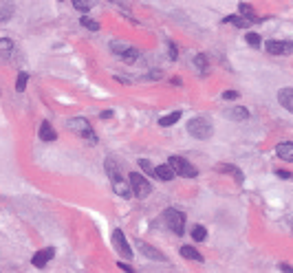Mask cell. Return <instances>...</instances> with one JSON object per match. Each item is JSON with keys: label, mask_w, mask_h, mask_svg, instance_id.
I'll return each mask as SVG.
<instances>
[{"label": "cell", "mask_w": 293, "mask_h": 273, "mask_svg": "<svg viewBox=\"0 0 293 273\" xmlns=\"http://www.w3.org/2000/svg\"><path fill=\"white\" fill-rule=\"evenodd\" d=\"M67 128L71 132H75L82 139H86L89 143H97V135H95V130L91 128V123L84 119V117H73V119L67 121Z\"/></svg>", "instance_id": "1"}, {"label": "cell", "mask_w": 293, "mask_h": 273, "mask_svg": "<svg viewBox=\"0 0 293 273\" xmlns=\"http://www.w3.org/2000/svg\"><path fill=\"white\" fill-rule=\"evenodd\" d=\"M106 172H108V176H111V183H113V190L119 194L121 198H130L133 194H130V187L123 183V179H121V174H119V170H117V165H115V161L113 159H108L106 161Z\"/></svg>", "instance_id": "2"}, {"label": "cell", "mask_w": 293, "mask_h": 273, "mask_svg": "<svg viewBox=\"0 0 293 273\" xmlns=\"http://www.w3.org/2000/svg\"><path fill=\"white\" fill-rule=\"evenodd\" d=\"M168 165L172 167L174 176H183V179H194V176H199V170L183 157H170Z\"/></svg>", "instance_id": "3"}, {"label": "cell", "mask_w": 293, "mask_h": 273, "mask_svg": "<svg viewBox=\"0 0 293 273\" xmlns=\"http://www.w3.org/2000/svg\"><path fill=\"white\" fill-rule=\"evenodd\" d=\"M128 183H130V194L133 196H137V198H148L150 196L152 185L145 181L143 174H139V172L128 174Z\"/></svg>", "instance_id": "4"}, {"label": "cell", "mask_w": 293, "mask_h": 273, "mask_svg": "<svg viewBox=\"0 0 293 273\" xmlns=\"http://www.w3.org/2000/svg\"><path fill=\"white\" fill-rule=\"evenodd\" d=\"M187 132L192 135L194 139H210L214 135V128H212V123L207 119H203V117H194V119H190L187 123Z\"/></svg>", "instance_id": "5"}, {"label": "cell", "mask_w": 293, "mask_h": 273, "mask_svg": "<svg viewBox=\"0 0 293 273\" xmlns=\"http://www.w3.org/2000/svg\"><path fill=\"white\" fill-rule=\"evenodd\" d=\"M163 220H165V225L170 227V229L177 234V236H181L183 232H185V216H183V212L174 209V207H168L163 212Z\"/></svg>", "instance_id": "6"}, {"label": "cell", "mask_w": 293, "mask_h": 273, "mask_svg": "<svg viewBox=\"0 0 293 273\" xmlns=\"http://www.w3.org/2000/svg\"><path fill=\"white\" fill-rule=\"evenodd\" d=\"M265 49L271 55H291L293 53V42H289V40H269L265 44Z\"/></svg>", "instance_id": "7"}, {"label": "cell", "mask_w": 293, "mask_h": 273, "mask_svg": "<svg viewBox=\"0 0 293 273\" xmlns=\"http://www.w3.org/2000/svg\"><path fill=\"white\" fill-rule=\"evenodd\" d=\"M113 245H115L117 251L121 254V258H126V260H130V258H133V249H130L126 236H123L121 229H115V232H113Z\"/></svg>", "instance_id": "8"}, {"label": "cell", "mask_w": 293, "mask_h": 273, "mask_svg": "<svg viewBox=\"0 0 293 273\" xmlns=\"http://www.w3.org/2000/svg\"><path fill=\"white\" fill-rule=\"evenodd\" d=\"M55 256V249L53 247H47V249H42V251H38V254H33V258H31V262H33V267H38V269H45L47 264H49V260Z\"/></svg>", "instance_id": "9"}, {"label": "cell", "mask_w": 293, "mask_h": 273, "mask_svg": "<svg viewBox=\"0 0 293 273\" xmlns=\"http://www.w3.org/2000/svg\"><path fill=\"white\" fill-rule=\"evenodd\" d=\"M137 247H139V251H141L143 256H148L150 260H159V262H165V260H168V258H165L163 254H161L159 249L150 247L148 242H143V240H139V238H137Z\"/></svg>", "instance_id": "10"}, {"label": "cell", "mask_w": 293, "mask_h": 273, "mask_svg": "<svg viewBox=\"0 0 293 273\" xmlns=\"http://www.w3.org/2000/svg\"><path fill=\"white\" fill-rule=\"evenodd\" d=\"M216 170H218V172H223V174L234 176V181H236V183H245V176H243V172H240L236 165H232V163H218Z\"/></svg>", "instance_id": "11"}, {"label": "cell", "mask_w": 293, "mask_h": 273, "mask_svg": "<svg viewBox=\"0 0 293 273\" xmlns=\"http://www.w3.org/2000/svg\"><path fill=\"white\" fill-rule=\"evenodd\" d=\"M278 101H280V106L284 110H289V113H293V88H282L280 93H278Z\"/></svg>", "instance_id": "12"}, {"label": "cell", "mask_w": 293, "mask_h": 273, "mask_svg": "<svg viewBox=\"0 0 293 273\" xmlns=\"http://www.w3.org/2000/svg\"><path fill=\"white\" fill-rule=\"evenodd\" d=\"M225 115H227V119H232V121H245L249 117V110L245 106H232L229 110H225Z\"/></svg>", "instance_id": "13"}, {"label": "cell", "mask_w": 293, "mask_h": 273, "mask_svg": "<svg viewBox=\"0 0 293 273\" xmlns=\"http://www.w3.org/2000/svg\"><path fill=\"white\" fill-rule=\"evenodd\" d=\"M38 135H40V139H42L45 143H51V141H55V139H57V132H55V128L51 126L49 121H42Z\"/></svg>", "instance_id": "14"}, {"label": "cell", "mask_w": 293, "mask_h": 273, "mask_svg": "<svg viewBox=\"0 0 293 273\" xmlns=\"http://www.w3.org/2000/svg\"><path fill=\"white\" fill-rule=\"evenodd\" d=\"M276 154L280 157L282 161H289V163H293V143L291 141H284L276 148Z\"/></svg>", "instance_id": "15"}, {"label": "cell", "mask_w": 293, "mask_h": 273, "mask_svg": "<svg viewBox=\"0 0 293 273\" xmlns=\"http://www.w3.org/2000/svg\"><path fill=\"white\" fill-rule=\"evenodd\" d=\"M13 11H16V5L9 3V0H0V22L9 20L13 16Z\"/></svg>", "instance_id": "16"}, {"label": "cell", "mask_w": 293, "mask_h": 273, "mask_svg": "<svg viewBox=\"0 0 293 273\" xmlns=\"http://www.w3.org/2000/svg\"><path fill=\"white\" fill-rule=\"evenodd\" d=\"M155 179H159V181H172L174 179V172H172V167L170 165H157L155 167Z\"/></svg>", "instance_id": "17"}, {"label": "cell", "mask_w": 293, "mask_h": 273, "mask_svg": "<svg viewBox=\"0 0 293 273\" xmlns=\"http://www.w3.org/2000/svg\"><path fill=\"white\" fill-rule=\"evenodd\" d=\"M181 119V110H174V113H170V115H163L159 119V126L161 128H170V126H174Z\"/></svg>", "instance_id": "18"}, {"label": "cell", "mask_w": 293, "mask_h": 273, "mask_svg": "<svg viewBox=\"0 0 293 273\" xmlns=\"http://www.w3.org/2000/svg\"><path fill=\"white\" fill-rule=\"evenodd\" d=\"M181 256L187 258V260H196V262H203V256L196 251L194 247H181Z\"/></svg>", "instance_id": "19"}, {"label": "cell", "mask_w": 293, "mask_h": 273, "mask_svg": "<svg viewBox=\"0 0 293 273\" xmlns=\"http://www.w3.org/2000/svg\"><path fill=\"white\" fill-rule=\"evenodd\" d=\"M223 22H232V25L238 27V29H247L249 27V22L245 18H240V16H227V18H223Z\"/></svg>", "instance_id": "20"}, {"label": "cell", "mask_w": 293, "mask_h": 273, "mask_svg": "<svg viewBox=\"0 0 293 273\" xmlns=\"http://www.w3.org/2000/svg\"><path fill=\"white\" fill-rule=\"evenodd\" d=\"M205 236H207V232H205L203 225H192V238H194L196 242H203Z\"/></svg>", "instance_id": "21"}, {"label": "cell", "mask_w": 293, "mask_h": 273, "mask_svg": "<svg viewBox=\"0 0 293 273\" xmlns=\"http://www.w3.org/2000/svg\"><path fill=\"white\" fill-rule=\"evenodd\" d=\"M137 57H139V51H137L135 47H128V51L121 55V60H123V62H128V64H133V62L137 60Z\"/></svg>", "instance_id": "22"}, {"label": "cell", "mask_w": 293, "mask_h": 273, "mask_svg": "<svg viewBox=\"0 0 293 273\" xmlns=\"http://www.w3.org/2000/svg\"><path fill=\"white\" fill-rule=\"evenodd\" d=\"M9 53H13V42L11 40H0V55L7 57Z\"/></svg>", "instance_id": "23"}, {"label": "cell", "mask_w": 293, "mask_h": 273, "mask_svg": "<svg viewBox=\"0 0 293 273\" xmlns=\"http://www.w3.org/2000/svg\"><path fill=\"white\" fill-rule=\"evenodd\" d=\"M27 82H29V75H27V73H18V79H16V91H18V93H23L25 88H27Z\"/></svg>", "instance_id": "24"}, {"label": "cell", "mask_w": 293, "mask_h": 273, "mask_svg": "<svg viewBox=\"0 0 293 273\" xmlns=\"http://www.w3.org/2000/svg\"><path fill=\"white\" fill-rule=\"evenodd\" d=\"M79 22H82V27H86L89 31H99V22H95V20H91V18H86V16H84Z\"/></svg>", "instance_id": "25"}, {"label": "cell", "mask_w": 293, "mask_h": 273, "mask_svg": "<svg viewBox=\"0 0 293 273\" xmlns=\"http://www.w3.org/2000/svg\"><path fill=\"white\" fill-rule=\"evenodd\" d=\"M111 49L115 51L117 55L121 57V55H123V53H126V51H128V44H123V42H117V40H115V42L111 44Z\"/></svg>", "instance_id": "26"}, {"label": "cell", "mask_w": 293, "mask_h": 273, "mask_svg": "<svg viewBox=\"0 0 293 273\" xmlns=\"http://www.w3.org/2000/svg\"><path fill=\"white\" fill-rule=\"evenodd\" d=\"M194 64L199 66L201 71H207V55H205V53H199V55L194 57Z\"/></svg>", "instance_id": "27"}, {"label": "cell", "mask_w": 293, "mask_h": 273, "mask_svg": "<svg viewBox=\"0 0 293 273\" xmlns=\"http://www.w3.org/2000/svg\"><path fill=\"white\" fill-rule=\"evenodd\" d=\"M139 165L143 167V172L148 174V176H155V167L150 165V161H145V159H139Z\"/></svg>", "instance_id": "28"}, {"label": "cell", "mask_w": 293, "mask_h": 273, "mask_svg": "<svg viewBox=\"0 0 293 273\" xmlns=\"http://www.w3.org/2000/svg\"><path fill=\"white\" fill-rule=\"evenodd\" d=\"M245 38H247V42L252 44L254 49H258V47H260V35H258V33H247Z\"/></svg>", "instance_id": "29"}, {"label": "cell", "mask_w": 293, "mask_h": 273, "mask_svg": "<svg viewBox=\"0 0 293 273\" xmlns=\"http://www.w3.org/2000/svg\"><path fill=\"white\" fill-rule=\"evenodd\" d=\"M238 97H240V95L236 91H225L223 93V99H238Z\"/></svg>", "instance_id": "30"}, {"label": "cell", "mask_w": 293, "mask_h": 273, "mask_svg": "<svg viewBox=\"0 0 293 273\" xmlns=\"http://www.w3.org/2000/svg\"><path fill=\"white\" fill-rule=\"evenodd\" d=\"M117 267H119V269H123V271H126V273H135V269L130 267L128 262H121V260H119V264H117Z\"/></svg>", "instance_id": "31"}, {"label": "cell", "mask_w": 293, "mask_h": 273, "mask_svg": "<svg viewBox=\"0 0 293 273\" xmlns=\"http://www.w3.org/2000/svg\"><path fill=\"white\" fill-rule=\"evenodd\" d=\"M73 7L79 9V11H89L91 9V5H84V3H73Z\"/></svg>", "instance_id": "32"}, {"label": "cell", "mask_w": 293, "mask_h": 273, "mask_svg": "<svg viewBox=\"0 0 293 273\" xmlns=\"http://www.w3.org/2000/svg\"><path fill=\"white\" fill-rule=\"evenodd\" d=\"M276 174L280 176V179H293V174H291V172H284V170H278Z\"/></svg>", "instance_id": "33"}, {"label": "cell", "mask_w": 293, "mask_h": 273, "mask_svg": "<svg viewBox=\"0 0 293 273\" xmlns=\"http://www.w3.org/2000/svg\"><path fill=\"white\" fill-rule=\"evenodd\" d=\"M278 267H280V271H284V273H293V267H291V264H278Z\"/></svg>", "instance_id": "34"}, {"label": "cell", "mask_w": 293, "mask_h": 273, "mask_svg": "<svg viewBox=\"0 0 293 273\" xmlns=\"http://www.w3.org/2000/svg\"><path fill=\"white\" fill-rule=\"evenodd\" d=\"M170 57H172V60H177V57H179L177 47H174V44H170Z\"/></svg>", "instance_id": "35"}, {"label": "cell", "mask_w": 293, "mask_h": 273, "mask_svg": "<svg viewBox=\"0 0 293 273\" xmlns=\"http://www.w3.org/2000/svg\"><path fill=\"white\" fill-rule=\"evenodd\" d=\"M99 117H101V119H108V117H113V113H111V110H106V113H101Z\"/></svg>", "instance_id": "36"}]
</instances>
